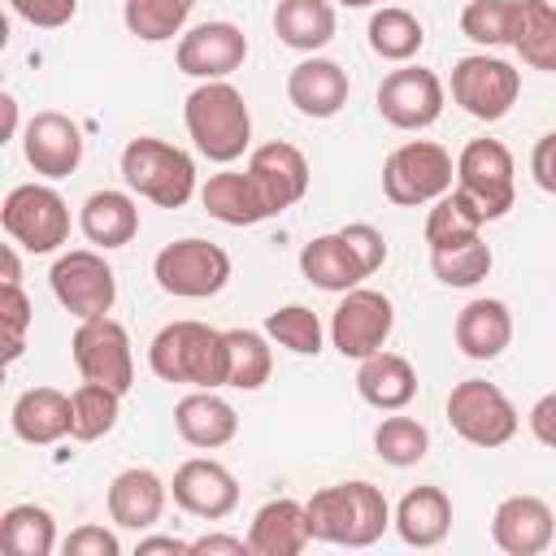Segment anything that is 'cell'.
I'll return each mask as SVG.
<instances>
[{
    "label": "cell",
    "mask_w": 556,
    "mask_h": 556,
    "mask_svg": "<svg viewBox=\"0 0 556 556\" xmlns=\"http://www.w3.org/2000/svg\"><path fill=\"white\" fill-rule=\"evenodd\" d=\"M304 508H308L313 539L334 543V547H369L391 526V508H387L382 486H374L365 478L321 486L304 500Z\"/></svg>",
    "instance_id": "6da1fadb"
},
{
    "label": "cell",
    "mask_w": 556,
    "mask_h": 556,
    "mask_svg": "<svg viewBox=\"0 0 556 556\" xmlns=\"http://www.w3.org/2000/svg\"><path fill=\"white\" fill-rule=\"evenodd\" d=\"M148 365L161 382H187L217 391L226 387V330H213L208 321H169L148 343Z\"/></svg>",
    "instance_id": "7a4b0ae2"
},
{
    "label": "cell",
    "mask_w": 556,
    "mask_h": 556,
    "mask_svg": "<svg viewBox=\"0 0 556 556\" xmlns=\"http://www.w3.org/2000/svg\"><path fill=\"white\" fill-rule=\"evenodd\" d=\"M182 122H187V135L195 143L200 156L217 161V165H230L248 152L252 143V113H248V100L239 87H230L226 78H213V83H200L187 104H182Z\"/></svg>",
    "instance_id": "3957f363"
},
{
    "label": "cell",
    "mask_w": 556,
    "mask_h": 556,
    "mask_svg": "<svg viewBox=\"0 0 556 556\" xmlns=\"http://www.w3.org/2000/svg\"><path fill=\"white\" fill-rule=\"evenodd\" d=\"M122 178L135 195L161 208H182L195 195V161L156 135H139L122 148Z\"/></svg>",
    "instance_id": "277c9868"
},
{
    "label": "cell",
    "mask_w": 556,
    "mask_h": 556,
    "mask_svg": "<svg viewBox=\"0 0 556 556\" xmlns=\"http://www.w3.org/2000/svg\"><path fill=\"white\" fill-rule=\"evenodd\" d=\"M513 174H517L513 152L500 139H469L456 156V187L452 191L486 226V222H500L513 208V200H517Z\"/></svg>",
    "instance_id": "5b68a950"
},
{
    "label": "cell",
    "mask_w": 556,
    "mask_h": 556,
    "mask_svg": "<svg viewBox=\"0 0 556 556\" xmlns=\"http://www.w3.org/2000/svg\"><path fill=\"white\" fill-rule=\"evenodd\" d=\"M456 187L452 152L434 139H408L382 161V195L400 208L434 204Z\"/></svg>",
    "instance_id": "8992f818"
},
{
    "label": "cell",
    "mask_w": 556,
    "mask_h": 556,
    "mask_svg": "<svg viewBox=\"0 0 556 556\" xmlns=\"http://www.w3.org/2000/svg\"><path fill=\"white\" fill-rule=\"evenodd\" d=\"M0 222H4V235L35 256H48L70 239V204L48 182L13 187L0 204Z\"/></svg>",
    "instance_id": "52a82bcc"
},
{
    "label": "cell",
    "mask_w": 556,
    "mask_h": 556,
    "mask_svg": "<svg viewBox=\"0 0 556 556\" xmlns=\"http://www.w3.org/2000/svg\"><path fill=\"white\" fill-rule=\"evenodd\" d=\"M152 278L165 295L178 300H208L230 282V256L222 243L208 239H174L156 252L152 261Z\"/></svg>",
    "instance_id": "ba28073f"
},
{
    "label": "cell",
    "mask_w": 556,
    "mask_h": 556,
    "mask_svg": "<svg viewBox=\"0 0 556 556\" xmlns=\"http://www.w3.org/2000/svg\"><path fill=\"white\" fill-rule=\"evenodd\" d=\"M447 426H452L465 443H473V447H504V443L517 434L521 417H517L513 400H508L495 382H486V378H465V382H456L452 395H447Z\"/></svg>",
    "instance_id": "9c48e42d"
},
{
    "label": "cell",
    "mask_w": 556,
    "mask_h": 556,
    "mask_svg": "<svg viewBox=\"0 0 556 556\" xmlns=\"http://www.w3.org/2000/svg\"><path fill=\"white\" fill-rule=\"evenodd\" d=\"M48 287L56 295V304L65 313H74L78 321L87 317H109L113 313V300H117V278H113V265L96 252V248H74V252H61L48 269Z\"/></svg>",
    "instance_id": "30bf717a"
},
{
    "label": "cell",
    "mask_w": 556,
    "mask_h": 556,
    "mask_svg": "<svg viewBox=\"0 0 556 556\" xmlns=\"http://www.w3.org/2000/svg\"><path fill=\"white\" fill-rule=\"evenodd\" d=\"M521 96V70L504 56L469 52L452 65V100L478 117V122H500Z\"/></svg>",
    "instance_id": "8fae6325"
},
{
    "label": "cell",
    "mask_w": 556,
    "mask_h": 556,
    "mask_svg": "<svg viewBox=\"0 0 556 556\" xmlns=\"http://www.w3.org/2000/svg\"><path fill=\"white\" fill-rule=\"evenodd\" d=\"M74 365L83 374V382H104L113 391H130L135 387V352H130V334L122 321L113 317H87L78 321L74 339H70Z\"/></svg>",
    "instance_id": "7c38bea8"
},
{
    "label": "cell",
    "mask_w": 556,
    "mask_h": 556,
    "mask_svg": "<svg viewBox=\"0 0 556 556\" xmlns=\"http://www.w3.org/2000/svg\"><path fill=\"white\" fill-rule=\"evenodd\" d=\"M391 326H395L391 300L374 287H352V291H343V300L330 317V343L339 356L365 361V356L382 352V343L391 339Z\"/></svg>",
    "instance_id": "4fadbf2b"
},
{
    "label": "cell",
    "mask_w": 556,
    "mask_h": 556,
    "mask_svg": "<svg viewBox=\"0 0 556 556\" xmlns=\"http://www.w3.org/2000/svg\"><path fill=\"white\" fill-rule=\"evenodd\" d=\"M443 83L426 65H400L378 83V113L395 130H426L443 113Z\"/></svg>",
    "instance_id": "5bb4252c"
},
{
    "label": "cell",
    "mask_w": 556,
    "mask_h": 556,
    "mask_svg": "<svg viewBox=\"0 0 556 556\" xmlns=\"http://www.w3.org/2000/svg\"><path fill=\"white\" fill-rule=\"evenodd\" d=\"M169 495L182 513L200 517V521H222L239 508V482L235 473L213 460V456H191L174 469V482H169Z\"/></svg>",
    "instance_id": "9a60e30c"
},
{
    "label": "cell",
    "mask_w": 556,
    "mask_h": 556,
    "mask_svg": "<svg viewBox=\"0 0 556 556\" xmlns=\"http://www.w3.org/2000/svg\"><path fill=\"white\" fill-rule=\"evenodd\" d=\"M174 61L187 78H200V83H213V78H230L243 61H248V35L235 26V22H204V26H191L178 48H174Z\"/></svg>",
    "instance_id": "2e32d148"
},
{
    "label": "cell",
    "mask_w": 556,
    "mask_h": 556,
    "mask_svg": "<svg viewBox=\"0 0 556 556\" xmlns=\"http://www.w3.org/2000/svg\"><path fill=\"white\" fill-rule=\"evenodd\" d=\"M83 130L74 117L56 113V109H43L26 122L22 130V152H26V165L39 174V178H70L78 165H83Z\"/></svg>",
    "instance_id": "e0dca14e"
},
{
    "label": "cell",
    "mask_w": 556,
    "mask_h": 556,
    "mask_svg": "<svg viewBox=\"0 0 556 556\" xmlns=\"http://www.w3.org/2000/svg\"><path fill=\"white\" fill-rule=\"evenodd\" d=\"M248 174H252L261 200L269 204V213H282V208L300 204L304 191H308V178H313L308 174V156L287 139H269V143L252 148Z\"/></svg>",
    "instance_id": "ac0fdd59"
},
{
    "label": "cell",
    "mask_w": 556,
    "mask_h": 556,
    "mask_svg": "<svg viewBox=\"0 0 556 556\" xmlns=\"http://www.w3.org/2000/svg\"><path fill=\"white\" fill-rule=\"evenodd\" d=\"M556 517L539 495H508L491 513V539L504 556H539L552 547Z\"/></svg>",
    "instance_id": "d6986e66"
},
{
    "label": "cell",
    "mask_w": 556,
    "mask_h": 556,
    "mask_svg": "<svg viewBox=\"0 0 556 556\" xmlns=\"http://www.w3.org/2000/svg\"><path fill=\"white\" fill-rule=\"evenodd\" d=\"M109 521L122 526V530H152L165 513V500H169V482H161L152 469L143 465H130L122 469L113 482H109Z\"/></svg>",
    "instance_id": "ffe728a7"
},
{
    "label": "cell",
    "mask_w": 556,
    "mask_h": 556,
    "mask_svg": "<svg viewBox=\"0 0 556 556\" xmlns=\"http://www.w3.org/2000/svg\"><path fill=\"white\" fill-rule=\"evenodd\" d=\"M308 543H313L308 508H304V500H291V495L261 504L252 526H248L252 556H300Z\"/></svg>",
    "instance_id": "44dd1931"
},
{
    "label": "cell",
    "mask_w": 556,
    "mask_h": 556,
    "mask_svg": "<svg viewBox=\"0 0 556 556\" xmlns=\"http://www.w3.org/2000/svg\"><path fill=\"white\" fill-rule=\"evenodd\" d=\"M9 426L22 443L30 447H48V443H61L74 426V400L56 387H26L17 400H13V413H9Z\"/></svg>",
    "instance_id": "7402d4cb"
},
{
    "label": "cell",
    "mask_w": 556,
    "mask_h": 556,
    "mask_svg": "<svg viewBox=\"0 0 556 556\" xmlns=\"http://www.w3.org/2000/svg\"><path fill=\"white\" fill-rule=\"evenodd\" d=\"M174 430H178L182 443L213 452V447H226V443L239 434V413H235V404L222 400L217 391L195 387L191 395H182V400L174 404Z\"/></svg>",
    "instance_id": "603a6c76"
},
{
    "label": "cell",
    "mask_w": 556,
    "mask_h": 556,
    "mask_svg": "<svg viewBox=\"0 0 556 556\" xmlns=\"http://www.w3.org/2000/svg\"><path fill=\"white\" fill-rule=\"evenodd\" d=\"M287 100L304 117H334L348 104V70L330 56H304L287 74Z\"/></svg>",
    "instance_id": "cb8c5ba5"
},
{
    "label": "cell",
    "mask_w": 556,
    "mask_h": 556,
    "mask_svg": "<svg viewBox=\"0 0 556 556\" xmlns=\"http://www.w3.org/2000/svg\"><path fill=\"white\" fill-rule=\"evenodd\" d=\"M452 334H456L460 356H469V361H495L513 343V313H508L504 300L478 295V300H469L456 313Z\"/></svg>",
    "instance_id": "d4e9b609"
},
{
    "label": "cell",
    "mask_w": 556,
    "mask_h": 556,
    "mask_svg": "<svg viewBox=\"0 0 556 556\" xmlns=\"http://www.w3.org/2000/svg\"><path fill=\"white\" fill-rule=\"evenodd\" d=\"M356 395L378 413H400L417 395V369L400 352H374L356 365Z\"/></svg>",
    "instance_id": "484cf974"
},
{
    "label": "cell",
    "mask_w": 556,
    "mask_h": 556,
    "mask_svg": "<svg viewBox=\"0 0 556 556\" xmlns=\"http://www.w3.org/2000/svg\"><path fill=\"white\" fill-rule=\"evenodd\" d=\"M78 226L87 235V243L96 248H126L135 235H139V204L130 191H117V187H104V191H91L78 208Z\"/></svg>",
    "instance_id": "4316f807"
},
{
    "label": "cell",
    "mask_w": 556,
    "mask_h": 556,
    "mask_svg": "<svg viewBox=\"0 0 556 556\" xmlns=\"http://www.w3.org/2000/svg\"><path fill=\"white\" fill-rule=\"evenodd\" d=\"M200 204L208 208V217H217L222 226H256L269 213V204L261 200L256 182L248 169H222V174H208V182L200 187Z\"/></svg>",
    "instance_id": "83f0119b"
},
{
    "label": "cell",
    "mask_w": 556,
    "mask_h": 556,
    "mask_svg": "<svg viewBox=\"0 0 556 556\" xmlns=\"http://www.w3.org/2000/svg\"><path fill=\"white\" fill-rule=\"evenodd\" d=\"M395 534L408 543V547H439L452 530V500L443 486H413L400 504H395V517H391Z\"/></svg>",
    "instance_id": "f1b7e54d"
},
{
    "label": "cell",
    "mask_w": 556,
    "mask_h": 556,
    "mask_svg": "<svg viewBox=\"0 0 556 556\" xmlns=\"http://www.w3.org/2000/svg\"><path fill=\"white\" fill-rule=\"evenodd\" d=\"M300 274H304L313 287L334 291V295L361 287V278H365L356 252L348 248V239H343L339 230H334V235H317V239H308V243L300 248Z\"/></svg>",
    "instance_id": "f546056e"
},
{
    "label": "cell",
    "mask_w": 556,
    "mask_h": 556,
    "mask_svg": "<svg viewBox=\"0 0 556 556\" xmlns=\"http://www.w3.org/2000/svg\"><path fill=\"white\" fill-rule=\"evenodd\" d=\"M274 35L295 52H317L334 39V4L330 0H278Z\"/></svg>",
    "instance_id": "4dcf8cb0"
},
{
    "label": "cell",
    "mask_w": 556,
    "mask_h": 556,
    "mask_svg": "<svg viewBox=\"0 0 556 556\" xmlns=\"http://www.w3.org/2000/svg\"><path fill=\"white\" fill-rule=\"evenodd\" d=\"M269 369H274V352L265 330H248V326L226 330V387L261 391L269 382Z\"/></svg>",
    "instance_id": "1f68e13d"
},
{
    "label": "cell",
    "mask_w": 556,
    "mask_h": 556,
    "mask_svg": "<svg viewBox=\"0 0 556 556\" xmlns=\"http://www.w3.org/2000/svg\"><path fill=\"white\" fill-rule=\"evenodd\" d=\"M513 48H517V56L530 70L556 74V4H547V0H521L517 4Z\"/></svg>",
    "instance_id": "d6a6232c"
},
{
    "label": "cell",
    "mask_w": 556,
    "mask_h": 556,
    "mask_svg": "<svg viewBox=\"0 0 556 556\" xmlns=\"http://www.w3.org/2000/svg\"><path fill=\"white\" fill-rule=\"evenodd\" d=\"M0 547L9 556H52L56 521L43 504H13L0 517Z\"/></svg>",
    "instance_id": "836d02e7"
},
{
    "label": "cell",
    "mask_w": 556,
    "mask_h": 556,
    "mask_svg": "<svg viewBox=\"0 0 556 556\" xmlns=\"http://www.w3.org/2000/svg\"><path fill=\"white\" fill-rule=\"evenodd\" d=\"M369 48H374V56H382V61H395V65H404V61H413L417 52H421V43H426V26L408 13V9H400V4H387V9H378L374 17H369Z\"/></svg>",
    "instance_id": "e575fe53"
},
{
    "label": "cell",
    "mask_w": 556,
    "mask_h": 556,
    "mask_svg": "<svg viewBox=\"0 0 556 556\" xmlns=\"http://www.w3.org/2000/svg\"><path fill=\"white\" fill-rule=\"evenodd\" d=\"M491 248L482 243V235L456 239V243H439L430 248V269L443 287H478L491 274Z\"/></svg>",
    "instance_id": "d590c367"
},
{
    "label": "cell",
    "mask_w": 556,
    "mask_h": 556,
    "mask_svg": "<svg viewBox=\"0 0 556 556\" xmlns=\"http://www.w3.org/2000/svg\"><path fill=\"white\" fill-rule=\"evenodd\" d=\"M187 17H191V0H126L122 4L126 30L143 43H165L182 35Z\"/></svg>",
    "instance_id": "8d00e7d4"
},
{
    "label": "cell",
    "mask_w": 556,
    "mask_h": 556,
    "mask_svg": "<svg viewBox=\"0 0 556 556\" xmlns=\"http://www.w3.org/2000/svg\"><path fill=\"white\" fill-rule=\"evenodd\" d=\"M70 400H74V426H70V439H78V443H96V439H104V434L117 426L122 391H113V387H104V382H83Z\"/></svg>",
    "instance_id": "74e56055"
},
{
    "label": "cell",
    "mask_w": 556,
    "mask_h": 556,
    "mask_svg": "<svg viewBox=\"0 0 556 556\" xmlns=\"http://www.w3.org/2000/svg\"><path fill=\"white\" fill-rule=\"evenodd\" d=\"M265 334L278 348L295 352V356H317L321 343H326V326H321V317L308 304H282V308H274L265 317Z\"/></svg>",
    "instance_id": "f35d334b"
},
{
    "label": "cell",
    "mask_w": 556,
    "mask_h": 556,
    "mask_svg": "<svg viewBox=\"0 0 556 556\" xmlns=\"http://www.w3.org/2000/svg\"><path fill=\"white\" fill-rule=\"evenodd\" d=\"M521 0H469L460 13V35L482 48H513Z\"/></svg>",
    "instance_id": "ab89813d"
},
{
    "label": "cell",
    "mask_w": 556,
    "mask_h": 556,
    "mask_svg": "<svg viewBox=\"0 0 556 556\" xmlns=\"http://www.w3.org/2000/svg\"><path fill=\"white\" fill-rule=\"evenodd\" d=\"M374 452L387 460V465H395V469H408V465H417V460H426V452H430V430L417 421V417H382L378 421V430H374Z\"/></svg>",
    "instance_id": "60d3db41"
},
{
    "label": "cell",
    "mask_w": 556,
    "mask_h": 556,
    "mask_svg": "<svg viewBox=\"0 0 556 556\" xmlns=\"http://www.w3.org/2000/svg\"><path fill=\"white\" fill-rule=\"evenodd\" d=\"M478 230H482V222L460 204V195H456V191L439 195V200L430 204V213H426V243H430V248H439V243H456V239H469V235H478Z\"/></svg>",
    "instance_id": "b9f144b4"
},
{
    "label": "cell",
    "mask_w": 556,
    "mask_h": 556,
    "mask_svg": "<svg viewBox=\"0 0 556 556\" xmlns=\"http://www.w3.org/2000/svg\"><path fill=\"white\" fill-rule=\"evenodd\" d=\"M0 321H4V361L13 365V361L22 356L26 330H30V321H35L22 282H0Z\"/></svg>",
    "instance_id": "7bdbcfd3"
},
{
    "label": "cell",
    "mask_w": 556,
    "mask_h": 556,
    "mask_svg": "<svg viewBox=\"0 0 556 556\" xmlns=\"http://www.w3.org/2000/svg\"><path fill=\"white\" fill-rule=\"evenodd\" d=\"M339 235H343V239H348V248L356 252V261H361L365 278H369V274H378V269L387 265V239H382V230H378V226H369V222H352V226H343Z\"/></svg>",
    "instance_id": "ee69618b"
},
{
    "label": "cell",
    "mask_w": 556,
    "mask_h": 556,
    "mask_svg": "<svg viewBox=\"0 0 556 556\" xmlns=\"http://www.w3.org/2000/svg\"><path fill=\"white\" fill-rule=\"evenodd\" d=\"M9 9L39 30H56L78 13V0H9Z\"/></svg>",
    "instance_id": "f6af8a7d"
},
{
    "label": "cell",
    "mask_w": 556,
    "mask_h": 556,
    "mask_svg": "<svg viewBox=\"0 0 556 556\" xmlns=\"http://www.w3.org/2000/svg\"><path fill=\"white\" fill-rule=\"evenodd\" d=\"M61 552H65V556H122V543H117L113 530L87 521V526L70 530V539L61 543Z\"/></svg>",
    "instance_id": "bcb514c9"
},
{
    "label": "cell",
    "mask_w": 556,
    "mask_h": 556,
    "mask_svg": "<svg viewBox=\"0 0 556 556\" xmlns=\"http://www.w3.org/2000/svg\"><path fill=\"white\" fill-rule=\"evenodd\" d=\"M530 174H534V182H539L547 195H556V130H547V135L534 143V152H530Z\"/></svg>",
    "instance_id": "7dc6e473"
},
{
    "label": "cell",
    "mask_w": 556,
    "mask_h": 556,
    "mask_svg": "<svg viewBox=\"0 0 556 556\" xmlns=\"http://www.w3.org/2000/svg\"><path fill=\"white\" fill-rule=\"evenodd\" d=\"M526 421H530V434H534L543 447H556V391L539 395Z\"/></svg>",
    "instance_id": "c3c4849f"
},
{
    "label": "cell",
    "mask_w": 556,
    "mask_h": 556,
    "mask_svg": "<svg viewBox=\"0 0 556 556\" xmlns=\"http://www.w3.org/2000/svg\"><path fill=\"white\" fill-rule=\"evenodd\" d=\"M191 556H252V547L239 534H200L191 539Z\"/></svg>",
    "instance_id": "681fc988"
},
{
    "label": "cell",
    "mask_w": 556,
    "mask_h": 556,
    "mask_svg": "<svg viewBox=\"0 0 556 556\" xmlns=\"http://www.w3.org/2000/svg\"><path fill=\"white\" fill-rule=\"evenodd\" d=\"M135 556H191V543L178 534H148L135 543Z\"/></svg>",
    "instance_id": "f907efd6"
},
{
    "label": "cell",
    "mask_w": 556,
    "mask_h": 556,
    "mask_svg": "<svg viewBox=\"0 0 556 556\" xmlns=\"http://www.w3.org/2000/svg\"><path fill=\"white\" fill-rule=\"evenodd\" d=\"M0 104H4V139H13V135H17V100L4 96Z\"/></svg>",
    "instance_id": "816d5d0a"
},
{
    "label": "cell",
    "mask_w": 556,
    "mask_h": 556,
    "mask_svg": "<svg viewBox=\"0 0 556 556\" xmlns=\"http://www.w3.org/2000/svg\"><path fill=\"white\" fill-rule=\"evenodd\" d=\"M339 4H348V9H369V4H378V0H339Z\"/></svg>",
    "instance_id": "f5cc1de1"
},
{
    "label": "cell",
    "mask_w": 556,
    "mask_h": 556,
    "mask_svg": "<svg viewBox=\"0 0 556 556\" xmlns=\"http://www.w3.org/2000/svg\"><path fill=\"white\" fill-rule=\"evenodd\" d=\"M191 4H195V0H191Z\"/></svg>",
    "instance_id": "db71d44e"
}]
</instances>
